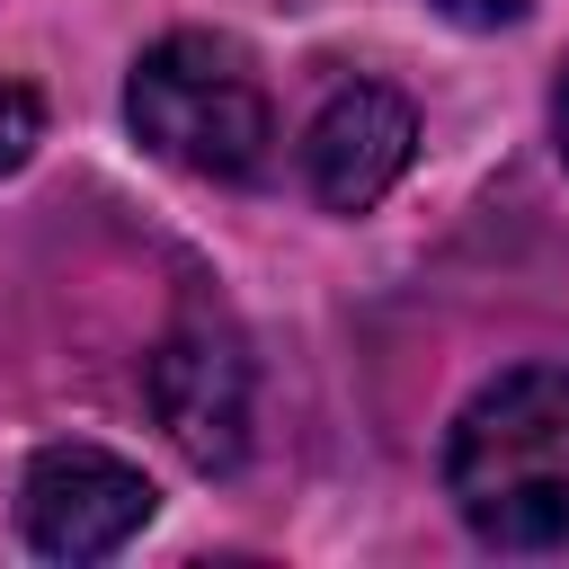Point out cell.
Listing matches in <instances>:
<instances>
[{
  "label": "cell",
  "mask_w": 569,
  "mask_h": 569,
  "mask_svg": "<svg viewBox=\"0 0 569 569\" xmlns=\"http://www.w3.org/2000/svg\"><path fill=\"white\" fill-rule=\"evenodd\" d=\"M445 489L462 525L498 551H560L569 542V373L525 365L498 373L445 445Z\"/></svg>",
  "instance_id": "6da1fadb"
},
{
  "label": "cell",
  "mask_w": 569,
  "mask_h": 569,
  "mask_svg": "<svg viewBox=\"0 0 569 569\" xmlns=\"http://www.w3.org/2000/svg\"><path fill=\"white\" fill-rule=\"evenodd\" d=\"M124 116L160 160H178L196 178H249L276 142L267 89H258L249 53L222 36H160L124 80Z\"/></svg>",
  "instance_id": "7a4b0ae2"
},
{
  "label": "cell",
  "mask_w": 569,
  "mask_h": 569,
  "mask_svg": "<svg viewBox=\"0 0 569 569\" xmlns=\"http://www.w3.org/2000/svg\"><path fill=\"white\" fill-rule=\"evenodd\" d=\"M142 391H151V418L169 427V445H178L196 471H231V462L249 453V347H240L222 320L187 311V320L151 347Z\"/></svg>",
  "instance_id": "3957f363"
},
{
  "label": "cell",
  "mask_w": 569,
  "mask_h": 569,
  "mask_svg": "<svg viewBox=\"0 0 569 569\" xmlns=\"http://www.w3.org/2000/svg\"><path fill=\"white\" fill-rule=\"evenodd\" d=\"M18 516H27L36 551H53V560H107V551H124L151 525V480L133 462L98 453V445H44L27 462Z\"/></svg>",
  "instance_id": "277c9868"
},
{
  "label": "cell",
  "mask_w": 569,
  "mask_h": 569,
  "mask_svg": "<svg viewBox=\"0 0 569 569\" xmlns=\"http://www.w3.org/2000/svg\"><path fill=\"white\" fill-rule=\"evenodd\" d=\"M409 151H418V116H409V98H400V89H382V80H338V89L320 98L311 133H302L311 196H320V204H338V213L382 204V196H391V178L409 169Z\"/></svg>",
  "instance_id": "5b68a950"
},
{
  "label": "cell",
  "mask_w": 569,
  "mask_h": 569,
  "mask_svg": "<svg viewBox=\"0 0 569 569\" xmlns=\"http://www.w3.org/2000/svg\"><path fill=\"white\" fill-rule=\"evenodd\" d=\"M36 142H44V107H36V89H27V80H0V169H18Z\"/></svg>",
  "instance_id": "8992f818"
},
{
  "label": "cell",
  "mask_w": 569,
  "mask_h": 569,
  "mask_svg": "<svg viewBox=\"0 0 569 569\" xmlns=\"http://www.w3.org/2000/svg\"><path fill=\"white\" fill-rule=\"evenodd\" d=\"M445 18H462V27H516L533 0H436Z\"/></svg>",
  "instance_id": "52a82bcc"
},
{
  "label": "cell",
  "mask_w": 569,
  "mask_h": 569,
  "mask_svg": "<svg viewBox=\"0 0 569 569\" xmlns=\"http://www.w3.org/2000/svg\"><path fill=\"white\" fill-rule=\"evenodd\" d=\"M551 124H560V151H569V71H560V98H551Z\"/></svg>",
  "instance_id": "ba28073f"
}]
</instances>
